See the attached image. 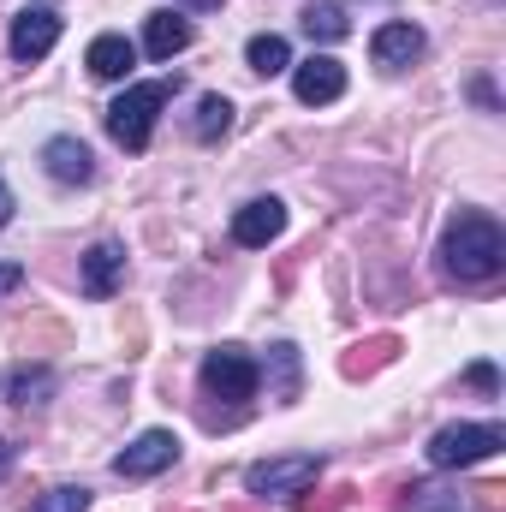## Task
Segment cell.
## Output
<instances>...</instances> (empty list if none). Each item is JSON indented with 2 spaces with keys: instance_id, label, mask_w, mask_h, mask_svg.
<instances>
[{
  "instance_id": "cell-1",
  "label": "cell",
  "mask_w": 506,
  "mask_h": 512,
  "mask_svg": "<svg viewBox=\"0 0 506 512\" xmlns=\"http://www.w3.org/2000/svg\"><path fill=\"white\" fill-rule=\"evenodd\" d=\"M441 268L453 280H495L506 268V233L495 215L483 209H459L447 239H441Z\"/></svg>"
},
{
  "instance_id": "cell-2",
  "label": "cell",
  "mask_w": 506,
  "mask_h": 512,
  "mask_svg": "<svg viewBox=\"0 0 506 512\" xmlns=\"http://www.w3.org/2000/svg\"><path fill=\"white\" fill-rule=\"evenodd\" d=\"M173 78H155V84H126V96L108 108V131H114V143L131 149V155H143L149 149V137H155V120H161V108L173 102Z\"/></svg>"
},
{
  "instance_id": "cell-3",
  "label": "cell",
  "mask_w": 506,
  "mask_h": 512,
  "mask_svg": "<svg viewBox=\"0 0 506 512\" xmlns=\"http://www.w3.org/2000/svg\"><path fill=\"white\" fill-rule=\"evenodd\" d=\"M506 447L501 423H447L429 435V465L435 471H465V465H483Z\"/></svg>"
},
{
  "instance_id": "cell-4",
  "label": "cell",
  "mask_w": 506,
  "mask_h": 512,
  "mask_svg": "<svg viewBox=\"0 0 506 512\" xmlns=\"http://www.w3.org/2000/svg\"><path fill=\"white\" fill-rule=\"evenodd\" d=\"M262 382V370H256V358L245 346H215L209 358H203V393L209 399H221V405H245Z\"/></svg>"
},
{
  "instance_id": "cell-5",
  "label": "cell",
  "mask_w": 506,
  "mask_h": 512,
  "mask_svg": "<svg viewBox=\"0 0 506 512\" xmlns=\"http://www.w3.org/2000/svg\"><path fill=\"white\" fill-rule=\"evenodd\" d=\"M322 477V453H286V459H262L245 471V489L256 501H274V495H304L310 483Z\"/></svg>"
},
{
  "instance_id": "cell-6",
  "label": "cell",
  "mask_w": 506,
  "mask_h": 512,
  "mask_svg": "<svg viewBox=\"0 0 506 512\" xmlns=\"http://www.w3.org/2000/svg\"><path fill=\"white\" fill-rule=\"evenodd\" d=\"M54 42H60V12H54L48 0L24 6V12L12 18V60H18V66L48 60V54H54Z\"/></svg>"
},
{
  "instance_id": "cell-7",
  "label": "cell",
  "mask_w": 506,
  "mask_h": 512,
  "mask_svg": "<svg viewBox=\"0 0 506 512\" xmlns=\"http://www.w3.org/2000/svg\"><path fill=\"white\" fill-rule=\"evenodd\" d=\"M292 96H298L304 108H328V102H340V96H346V66H340L334 54H310V60H298V66H292Z\"/></svg>"
},
{
  "instance_id": "cell-8",
  "label": "cell",
  "mask_w": 506,
  "mask_h": 512,
  "mask_svg": "<svg viewBox=\"0 0 506 512\" xmlns=\"http://www.w3.org/2000/svg\"><path fill=\"white\" fill-rule=\"evenodd\" d=\"M173 459H179V435H173V429H143L126 453L114 459V471L137 483V477H155V471H167Z\"/></svg>"
},
{
  "instance_id": "cell-9",
  "label": "cell",
  "mask_w": 506,
  "mask_h": 512,
  "mask_svg": "<svg viewBox=\"0 0 506 512\" xmlns=\"http://www.w3.org/2000/svg\"><path fill=\"white\" fill-rule=\"evenodd\" d=\"M280 233H286V203H280V197H256V203H245V209L233 215V245H245V251L274 245Z\"/></svg>"
},
{
  "instance_id": "cell-10",
  "label": "cell",
  "mask_w": 506,
  "mask_h": 512,
  "mask_svg": "<svg viewBox=\"0 0 506 512\" xmlns=\"http://www.w3.org/2000/svg\"><path fill=\"white\" fill-rule=\"evenodd\" d=\"M191 36H197V24H191L179 6H161V12L143 18V54H149V60H173V54H185Z\"/></svg>"
},
{
  "instance_id": "cell-11",
  "label": "cell",
  "mask_w": 506,
  "mask_h": 512,
  "mask_svg": "<svg viewBox=\"0 0 506 512\" xmlns=\"http://www.w3.org/2000/svg\"><path fill=\"white\" fill-rule=\"evenodd\" d=\"M370 60H376L381 72H405L411 60H423V30H417L411 18L381 24L376 36H370Z\"/></svg>"
},
{
  "instance_id": "cell-12",
  "label": "cell",
  "mask_w": 506,
  "mask_h": 512,
  "mask_svg": "<svg viewBox=\"0 0 506 512\" xmlns=\"http://www.w3.org/2000/svg\"><path fill=\"white\" fill-rule=\"evenodd\" d=\"M42 167H48L54 185H90V179H96V155H90V143H78V137H48V143H42Z\"/></svg>"
},
{
  "instance_id": "cell-13",
  "label": "cell",
  "mask_w": 506,
  "mask_h": 512,
  "mask_svg": "<svg viewBox=\"0 0 506 512\" xmlns=\"http://www.w3.org/2000/svg\"><path fill=\"white\" fill-rule=\"evenodd\" d=\"M120 280H126V251H120L114 239H102V245L84 251V292H90V298H114Z\"/></svg>"
},
{
  "instance_id": "cell-14",
  "label": "cell",
  "mask_w": 506,
  "mask_h": 512,
  "mask_svg": "<svg viewBox=\"0 0 506 512\" xmlns=\"http://www.w3.org/2000/svg\"><path fill=\"white\" fill-rule=\"evenodd\" d=\"M84 66H90L102 84H120V78H131V66H137V48H131L120 30H108V36H96V42H90Z\"/></svg>"
},
{
  "instance_id": "cell-15",
  "label": "cell",
  "mask_w": 506,
  "mask_h": 512,
  "mask_svg": "<svg viewBox=\"0 0 506 512\" xmlns=\"http://www.w3.org/2000/svg\"><path fill=\"white\" fill-rule=\"evenodd\" d=\"M298 18H304V36H310V42H346V36H352V18H346L340 0H316V6H304Z\"/></svg>"
},
{
  "instance_id": "cell-16",
  "label": "cell",
  "mask_w": 506,
  "mask_h": 512,
  "mask_svg": "<svg viewBox=\"0 0 506 512\" xmlns=\"http://www.w3.org/2000/svg\"><path fill=\"white\" fill-rule=\"evenodd\" d=\"M245 60H251L256 78H280V72H292V48H286V36H251V48H245Z\"/></svg>"
},
{
  "instance_id": "cell-17",
  "label": "cell",
  "mask_w": 506,
  "mask_h": 512,
  "mask_svg": "<svg viewBox=\"0 0 506 512\" xmlns=\"http://www.w3.org/2000/svg\"><path fill=\"white\" fill-rule=\"evenodd\" d=\"M191 131H197V143L227 137V131H233V102H227V96H203V102H197V120H191Z\"/></svg>"
},
{
  "instance_id": "cell-18",
  "label": "cell",
  "mask_w": 506,
  "mask_h": 512,
  "mask_svg": "<svg viewBox=\"0 0 506 512\" xmlns=\"http://www.w3.org/2000/svg\"><path fill=\"white\" fill-rule=\"evenodd\" d=\"M268 370H274V399L280 405H292L298 399V346H268Z\"/></svg>"
},
{
  "instance_id": "cell-19",
  "label": "cell",
  "mask_w": 506,
  "mask_h": 512,
  "mask_svg": "<svg viewBox=\"0 0 506 512\" xmlns=\"http://www.w3.org/2000/svg\"><path fill=\"white\" fill-rule=\"evenodd\" d=\"M393 352H399V340L393 334H381V340H364V346H352L346 352V376H370V370H381V364H393Z\"/></svg>"
},
{
  "instance_id": "cell-20",
  "label": "cell",
  "mask_w": 506,
  "mask_h": 512,
  "mask_svg": "<svg viewBox=\"0 0 506 512\" xmlns=\"http://www.w3.org/2000/svg\"><path fill=\"white\" fill-rule=\"evenodd\" d=\"M6 393H12L18 405H42V399L54 393V376H48V370H12Z\"/></svg>"
},
{
  "instance_id": "cell-21",
  "label": "cell",
  "mask_w": 506,
  "mask_h": 512,
  "mask_svg": "<svg viewBox=\"0 0 506 512\" xmlns=\"http://www.w3.org/2000/svg\"><path fill=\"white\" fill-rule=\"evenodd\" d=\"M30 512H90V489L84 483H60L42 501H30Z\"/></svg>"
},
{
  "instance_id": "cell-22",
  "label": "cell",
  "mask_w": 506,
  "mask_h": 512,
  "mask_svg": "<svg viewBox=\"0 0 506 512\" xmlns=\"http://www.w3.org/2000/svg\"><path fill=\"white\" fill-rule=\"evenodd\" d=\"M411 512H471L465 501H453L447 489H435V483H417L411 489Z\"/></svg>"
},
{
  "instance_id": "cell-23",
  "label": "cell",
  "mask_w": 506,
  "mask_h": 512,
  "mask_svg": "<svg viewBox=\"0 0 506 512\" xmlns=\"http://www.w3.org/2000/svg\"><path fill=\"white\" fill-rule=\"evenodd\" d=\"M471 387H483V393H501V376H495V364H471Z\"/></svg>"
},
{
  "instance_id": "cell-24",
  "label": "cell",
  "mask_w": 506,
  "mask_h": 512,
  "mask_svg": "<svg viewBox=\"0 0 506 512\" xmlns=\"http://www.w3.org/2000/svg\"><path fill=\"white\" fill-rule=\"evenodd\" d=\"M18 286H24V268H18V262H0V298L18 292Z\"/></svg>"
},
{
  "instance_id": "cell-25",
  "label": "cell",
  "mask_w": 506,
  "mask_h": 512,
  "mask_svg": "<svg viewBox=\"0 0 506 512\" xmlns=\"http://www.w3.org/2000/svg\"><path fill=\"white\" fill-rule=\"evenodd\" d=\"M12 459H18V447H12V441H6V435H0V477H6V471H12Z\"/></svg>"
},
{
  "instance_id": "cell-26",
  "label": "cell",
  "mask_w": 506,
  "mask_h": 512,
  "mask_svg": "<svg viewBox=\"0 0 506 512\" xmlns=\"http://www.w3.org/2000/svg\"><path fill=\"white\" fill-rule=\"evenodd\" d=\"M12 221V191H6V179H0V227Z\"/></svg>"
}]
</instances>
